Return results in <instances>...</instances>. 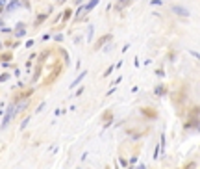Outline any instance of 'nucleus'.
Segmentation results:
<instances>
[{"mask_svg":"<svg viewBox=\"0 0 200 169\" xmlns=\"http://www.w3.org/2000/svg\"><path fill=\"white\" fill-rule=\"evenodd\" d=\"M15 106H9V110H7V113H6V117H4V121H2V128H6L7 125H9V121H11V117L15 115Z\"/></svg>","mask_w":200,"mask_h":169,"instance_id":"1","label":"nucleus"},{"mask_svg":"<svg viewBox=\"0 0 200 169\" xmlns=\"http://www.w3.org/2000/svg\"><path fill=\"white\" fill-rule=\"evenodd\" d=\"M172 11L176 15H180V17H189V9H185V7H182V6H172Z\"/></svg>","mask_w":200,"mask_h":169,"instance_id":"2","label":"nucleus"},{"mask_svg":"<svg viewBox=\"0 0 200 169\" xmlns=\"http://www.w3.org/2000/svg\"><path fill=\"white\" fill-rule=\"evenodd\" d=\"M85 74H87V72H80V74H78V78H76L74 82L70 84V89H72V87H76V84H80V82L83 80V76H85Z\"/></svg>","mask_w":200,"mask_h":169,"instance_id":"3","label":"nucleus"},{"mask_svg":"<svg viewBox=\"0 0 200 169\" xmlns=\"http://www.w3.org/2000/svg\"><path fill=\"white\" fill-rule=\"evenodd\" d=\"M98 4V0H91L89 4H87V6H83V9H85V13H87V11H91V9H93V7L97 6Z\"/></svg>","mask_w":200,"mask_h":169,"instance_id":"4","label":"nucleus"},{"mask_svg":"<svg viewBox=\"0 0 200 169\" xmlns=\"http://www.w3.org/2000/svg\"><path fill=\"white\" fill-rule=\"evenodd\" d=\"M156 95H165V85H158L156 87Z\"/></svg>","mask_w":200,"mask_h":169,"instance_id":"5","label":"nucleus"},{"mask_svg":"<svg viewBox=\"0 0 200 169\" xmlns=\"http://www.w3.org/2000/svg\"><path fill=\"white\" fill-rule=\"evenodd\" d=\"M28 123H30V117H26V119H24V121L21 123V130H24V128L28 127Z\"/></svg>","mask_w":200,"mask_h":169,"instance_id":"6","label":"nucleus"},{"mask_svg":"<svg viewBox=\"0 0 200 169\" xmlns=\"http://www.w3.org/2000/svg\"><path fill=\"white\" fill-rule=\"evenodd\" d=\"M185 169H196V162H191V163H189V165H187Z\"/></svg>","mask_w":200,"mask_h":169,"instance_id":"7","label":"nucleus"},{"mask_svg":"<svg viewBox=\"0 0 200 169\" xmlns=\"http://www.w3.org/2000/svg\"><path fill=\"white\" fill-rule=\"evenodd\" d=\"M119 162H120V165H124V167H128V162H126L124 158H119Z\"/></svg>","mask_w":200,"mask_h":169,"instance_id":"8","label":"nucleus"},{"mask_svg":"<svg viewBox=\"0 0 200 169\" xmlns=\"http://www.w3.org/2000/svg\"><path fill=\"white\" fill-rule=\"evenodd\" d=\"M57 2H59V4H63V2H65V0H57Z\"/></svg>","mask_w":200,"mask_h":169,"instance_id":"9","label":"nucleus"},{"mask_svg":"<svg viewBox=\"0 0 200 169\" xmlns=\"http://www.w3.org/2000/svg\"><path fill=\"white\" fill-rule=\"evenodd\" d=\"M2 4H4V0H0V6H2Z\"/></svg>","mask_w":200,"mask_h":169,"instance_id":"10","label":"nucleus"},{"mask_svg":"<svg viewBox=\"0 0 200 169\" xmlns=\"http://www.w3.org/2000/svg\"><path fill=\"white\" fill-rule=\"evenodd\" d=\"M24 4H28V0H24Z\"/></svg>","mask_w":200,"mask_h":169,"instance_id":"11","label":"nucleus"}]
</instances>
